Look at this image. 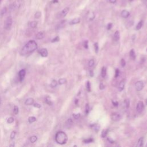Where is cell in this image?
I'll return each mask as SVG.
<instances>
[{
    "instance_id": "6da1fadb",
    "label": "cell",
    "mask_w": 147,
    "mask_h": 147,
    "mask_svg": "<svg viewBox=\"0 0 147 147\" xmlns=\"http://www.w3.org/2000/svg\"><path fill=\"white\" fill-rule=\"evenodd\" d=\"M37 48V42L34 40H30L22 48L21 53L22 55H28L33 52Z\"/></svg>"
},
{
    "instance_id": "7a4b0ae2",
    "label": "cell",
    "mask_w": 147,
    "mask_h": 147,
    "mask_svg": "<svg viewBox=\"0 0 147 147\" xmlns=\"http://www.w3.org/2000/svg\"><path fill=\"white\" fill-rule=\"evenodd\" d=\"M67 140L68 137L64 132L62 131H59L56 134L55 141L57 144L60 145L65 144L67 142Z\"/></svg>"
},
{
    "instance_id": "3957f363",
    "label": "cell",
    "mask_w": 147,
    "mask_h": 147,
    "mask_svg": "<svg viewBox=\"0 0 147 147\" xmlns=\"http://www.w3.org/2000/svg\"><path fill=\"white\" fill-rule=\"evenodd\" d=\"M13 20L10 16L7 17L4 22V28L6 30H9L12 25Z\"/></svg>"
},
{
    "instance_id": "277c9868",
    "label": "cell",
    "mask_w": 147,
    "mask_h": 147,
    "mask_svg": "<svg viewBox=\"0 0 147 147\" xmlns=\"http://www.w3.org/2000/svg\"><path fill=\"white\" fill-rule=\"evenodd\" d=\"M69 11V8L68 7H65L64 9H63L59 14V17L58 18H63V17H64L67 16V14L68 13Z\"/></svg>"
},
{
    "instance_id": "5b68a950",
    "label": "cell",
    "mask_w": 147,
    "mask_h": 147,
    "mask_svg": "<svg viewBox=\"0 0 147 147\" xmlns=\"http://www.w3.org/2000/svg\"><path fill=\"white\" fill-rule=\"evenodd\" d=\"M122 117V115L119 113H113L111 115V118L114 121H117L120 120Z\"/></svg>"
},
{
    "instance_id": "8992f818",
    "label": "cell",
    "mask_w": 147,
    "mask_h": 147,
    "mask_svg": "<svg viewBox=\"0 0 147 147\" xmlns=\"http://www.w3.org/2000/svg\"><path fill=\"white\" fill-rule=\"evenodd\" d=\"M144 82L142 80H139L137 81L136 84H135V87H136V89L137 91H141L143 87H144Z\"/></svg>"
},
{
    "instance_id": "52a82bcc",
    "label": "cell",
    "mask_w": 147,
    "mask_h": 147,
    "mask_svg": "<svg viewBox=\"0 0 147 147\" xmlns=\"http://www.w3.org/2000/svg\"><path fill=\"white\" fill-rule=\"evenodd\" d=\"M144 107V105L143 102L142 101H139L137 104L136 110L138 113H140L142 111Z\"/></svg>"
},
{
    "instance_id": "ba28073f",
    "label": "cell",
    "mask_w": 147,
    "mask_h": 147,
    "mask_svg": "<svg viewBox=\"0 0 147 147\" xmlns=\"http://www.w3.org/2000/svg\"><path fill=\"white\" fill-rule=\"evenodd\" d=\"M26 75V71L24 69H22L21 70H20L18 72V78L20 82H22L24 79V78L25 76Z\"/></svg>"
},
{
    "instance_id": "9c48e42d",
    "label": "cell",
    "mask_w": 147,
    "mask_h": 147,
    "mask_svg": "<svg viewBox=\"0 0 147 147\" xmlns=\"http://www.w3.org/2000/svg\"><path fill=\"white\" fill-rule=\"evenodd\" d=\"M38 53H40V55L42 56V57H47L48 55V51L46 48H42L40 50L38 51Z\"/></svg>"
},
{
    "instance_id": "30bf717a",
    "label": "cell",
    "mask_w": 147,
    "mask_h": 147,
    "mask_svg": "<svg viewBox=\"0 0 147 147\" xmlns=\"http://www.w3.org/2000/svg\"><path fill=\"white\" fill-rule=\"evenodd\" d=\"M125 82H126L125 79H123L119 83V86H118V90L119 91H122L124 89L125 85Z\"/></svg>"
},
{
    "instance_id": "8fae6325",
    "label": "cell",
    "mask_w": 147,
    "mask_h": 147,
    "mask_svg": "<svg viewBox=\"0 0 147 147\" xmlns=\"http://www.w3.org/2000/svg\"><path fill=\"white\" fill-rule=\"evenodd\" d=\"M22 0H15L13 3V7L14 8H19L22 5Z\"/></svg>"
},
{
    "instance_id": "7c38bea8",
    "label": "cell",
    "mask_w": 147,
    "mask_h": 147,
    "mask_svg": "<svg viewBox=\"0 0 147 147\" xmlns=\"http://www.w3.org/2000/svg\"><path fill=\"white\" fill-rule=\"evenodd\" d=\"M45 37V32H39L36 35V38L37 40H41Z\"/></svg>"
},
{
    "instance_id": "4fadbf2b",
    "label": "cell",
    "mask_w": 147,
    "mask_h": 147,
    "mask_svg": "<svg viewBox=\"0 0 147 147\" xmlns=\"http://www.w3.org/2000/svg\"><path fill=\"white\" fill-rule=\"evenodd\" d=\"M130 16V13L126 10H123L121 12V16L124 18H127L129 16Z\"/></svg>"
},
{
    "instance_id": "5bb4252c",
    "label": "cell",
    "mask_w": 147,
    "mask_h": 147,
    "mask_svg": "<svg viewBox=\"0 0 147 147\" xmlns=\"http://www.w3.org/2000/svg\"><path fill=\"white\" fill-rule=\"evenodd\" d=\"M34 103V99L32 98H28L25 101V104L26 105H32Z\"/></svg>"
},
{
    "instance_id": "9a60e30c",
    "label": "cell",
    "mask_w": 147,
    "mask_h": 147,
    "mask_svg": "<svg viewBox=\"0 0 147 147\" xmlns=\"http://www.w3.org/2000/svg\"><path fill=\"white\" fill-rule=\"evenodd\" d=\"M80 21V19L79 17L77 18H75L73 20H72L70 22H69V24L70 25H74V24H78L79 23Z\"/></svg>"
},
{
    "instance_id": "2e32d148",
    "label": "cell",
    "mask_w": 147,
    "mask_h": 147,
    "mask_svg": "<svg viewBox=\"0 0 147 147\" xmlns=\"http://www.w3.org/2000/svg\"><path fill=\"white\" fill-rule=\"evenodd\" d=\"M119 38H120L119 32L118 30H117V31H115V32L114 33V40L115 41H117L119 40Z\"/></svg>"
},
{
    "instance_id": "e0dca14e",
    "label": "cell",
    "mask_w": 147,
    "mask_h": 147,
    "mask_svg": "<svg viewBox=\"0 0 147 147\" xmlns=\"http://www.w3.org/2000/svg\"><path fill=\"white\" fill-rule=\"evenodd\" d=\"M72 124H73V121L72 119H70V118L68 119L65 122V126L68 128H69L72 125Z\"/></svg>"
},
{
    "instance_id": "ac0fdd59",
    "label": "cell",
    "mask_w": 147,
    "mask_h": 147,
    "mask_svg": "<svg viewBox=\"0 0 147 147\" xmlns=\"http://www.w3.org/2000/svg\"><path fill=\"white\" fill-rule=\"evenodd\" d=\"M29 25L30 28H35L37 27V21H32L30 22H29Z\"/></svg>"
},
{
    "instance_id": "d6986e66",
    "label": "cell",
    "mask_w": 147,
    "mask_h": 147,
    "mask_svg": "<svg viewBox=\"0 0 147 147\" xmlns=\"http://www.w3.org/2000/svg\"><path fill=\"white\" fill-rule=\"evenodd\" d=\"M143 140H144V138L143 137H141L138 141V142L136 145V146L137 147H141V146H143Z\"/></svg>"
},
{
    "instance_id": "ffe728a7",
    "label": "cell",
    "mask_w": 147,
    "mask_h": 147,
    "mask_svg": "<svg viewBox=\"0 0 147 147\" xmlns=\"http://www.w3.org/2000/svg\"><path fill=\"white\" fill-rule=\"evenodd\" d=\"M142 25H143V21L142 20H141V21H140L138 22V24H137V25H136V30H140L141 28V27L142 26Z\"/></svg>"
},
{
    "instance_id": "44dd1931",
    "label": "cell",
    "mask_w": 147,
    "mask_h": 147,
    "mask_svg": "<svg viewBox=\"0 0 147 147\" xmlns=\"http://www.w3.org/2000/svg\"><path fill=\"white\" fill-rule=\"evenodd\" d=\"M130 57L133 59V60H134L136 59V53H135V52L134 51L133 49H131L130 51Z\"/></svg>"
},
{
    "instance_id": "7402d4cb",
    "label": "cell",
    "mask_w": 147,
    "mask_h": 147,
    "mask_svg": "<svg viewBox=\"0 0 147 147\" xmlns=\"http://www.w3.org/2000/svg\"><path fill=\"white\" fill-rule=\"evenodd\" d=\"M106 75V67H103L102 68V70H101V76L103 78H105Z\"/></svg>"
},
{
    "instance_id": "603a6c76",
    "label": "cell",
    "mask_w": 147,
    "mask_h": 147,
    "mask_svg": "<svg viewBox=\"0 0 147 147\" xmlns=\"http://www.w3.org/2000/svg\"><path fill=\"white\" fill-rule=\"evenodd\" d=\"M45 103H46L47 105H49V106L52 105V100H51V98H50L49 96H48L46 97V98H45Z\"/></svg>"
},
{
    "instance_id": "cb8c5ba5",
    "label": "cell",
    "mask_w": 147,
    "mask_h": 147,
    "mask_svg": "<svg viewBox=\"0 0 147 147\" xmlns=\"http://www.w3.org/2000/svg\"><path fill=\"white\" fill-rule=\"evenodd\" d=\"M130 105V101L129 99H125L124 100V106L126 109H128Z\"/></svg>"
},
{
    "instance_id": "d4e9b609",
    "label": "cell",
    "mask_w": 147,
    "mask_h": 147,
    "mask_svg": "<svg viewBox=\"0 0 147 147\" xmlns=\"http://www.w3.org/2000/svg\"><path fill=\"white\" fill-rule=\"evenodd\" d=\"M108 131L109 130L108 129H105V130H103L102 131V133H101V137L102 138H105L106 137L107 133H108Z\"/></svg>"
},
{
    "instance_id": "484cf974",
    "label": "cell",
    "mask_w": 147,
    "mask_h": 147,
    "mask_svg": "<svg viewBox=\"0 0 147 147\" xmlns=\"http://www.w3.org/2000/svg\"><path fill=\"white\" fill-rule=\"evenodd\" d=\"M29 140H30V142L34 143V142H35L37 141V136H32V137H30Z\"/></svg>"
},
{
    "instance_id": "4316f807",
    "label": "cell",
    "mask_w": 147,
    "mask_h": 147,
    "mask_svg": "<svg viewBox=\"0 0 147 147\" xmlns=\"http://www.w3.org/2000/svg\"><path fill=\"white\" fill-rule=\"evenodd\" d=\"M58 83L59 84H65L67 83V80L65 79V78H61L58 81Z\"/></svg>"
},
{
    "instance_id": "83f0119b",
    "label": "cell",
    "mask_w": 147,
    "mask_h": 147,
    "mask_svg": "<svg viewBox=\"0 0 147 147\" xmlns=\"http://www.w3.org/2000/svg\"><path fill=\"white\" fill-rule=\"evenodd\" d=\"M57 82L56 80H53L51 83V86L52 87V88H55L57 86Z\"/></svg>"
},
{
    "instance_id": "f1b7e54d",
    "label": "cell",
    "mask_w": 147,
    "mask_h": 147,
    "mask_svg": "<svg viewBox=\"0 0 147 147\" xmlns=\"http://www.w3.org/2000/svg\"><path fill=\"white\" fill-rule=\"evenodd\" d=\"M36 121V118L34 117H30L28 118V121L29 123H33Z\"/></svg>"
},
{
    "instance_id": "f546056e",
    "label": "cell",
    "mask_w": 147,
    "mask_h": 147,
    "mask_svg": "<svg viewBox=\"0 0 147 147\" xmlns=\"http://www.w3.org/2000/svg\"><path fill=\"white\" fill-rule=\"evenodd\" d=\"M41 16V12L39 11H37V12L35 13V14H34V18L38 19V18H40Z\"/></svg>"
},
{
    "instance_id": "4dcf8cb0",
    "label": "cell",
    "mask_w": 147,
    "mask_h": 147,
    "mask_svg": "<svg viewBox=\"0 0 147 147\" xmlns=\"http://www.w3.org/2000/svg\"><path fill=\"white\" fill-rule=\"evenodd\" d=\"M86 87H87V90L88 92H90L91 91V84H90V82L89 81L87 82L86 83Z\"/></svg>"
},
{
    "instance_id": "1f68e13d",
    "label": "cell",
    "mask_w": 147,
    "mask_h": 147,
    "mask_svg": "<svg viewBox=\"0 0 147 147\" xmlns=\"http://www.w3.org/2000/svg\"><path fill=\"white\" fill-rule=\"evenodd\" d=\"M94 60L93 59L90 60L89 61H88V66H89L90 67H92V66L94 65Z\"/></svg>"
},
{
    "instance_id": "d6a6232c",
    "label": "cell",
    "mask_w": 147,
    "mask_h": 147,
    "mask_svg": "<svg viewBox=\"0 0 147 147\" xmlns=\"http://www.w3.org/2000/svg\"><path fill=\"white\" fill-rule=\"evenodd\" d=\"M90 111V106L88 105V103H87L86 105V106H85V113L87 114Z\"/></svg>"
},
{
    "instance_id": "836d02e7",
    "label": "cell",
    "mask_w": 147,
    "mask_h": 147,
    "mask_svg": "<svg viewBox=\"0 0 147 147\" xmlns=\"http://www.w3.org/2000/svg\"><path fill=\"white\" fill-rule=\"evenodd\" d=\"M73 117L75 119H78L80 118V113H78V114H72Z\"/></svg>"
},
{
    "instance_id": "e575fe53",
    "label": "cell",
    "mask_w": 147,
    "mask_h": 147,
    "mask_svg": "<svg viewBox=\"0 0 147 147\" xmlns=\"http://www.w3.org/2000/svg\"><path fill=\"white\" fill-rule=\"evenodd\" d=\"M14 121V119L13 117H9L7 119V122L8 123H12Z\"/></svg>"
},
{
    "instance_id": "d590c367",
    "label": "cell",
    "mask_w": 147,
    "mask_h": 147,
    "mask_svg": "<svg viewBox=\"0 0 147 147\" xmlns=\"http://www.w3.org/2000/svg\"><path fill=\"white\" fill-rule=\"evenodd\" d=\"M18 107L17 106H15L14 107V109H13V113L14 114H17L18 113Z\"/></svg>"
},
{
    "instance_id": "8d00e7d4",
    "label": "cell",
    "mask_w": 147,
    "mask_h": 147,
    "mask_svg": "<svg viewBox=\"0 0 147 147\" xmlns=\"http://www.w3.org/2000/svg\"><path fill=\"white\" fill-rule=\"evenodd\" d=\"M94 49H95V51L96 52V53L98 52V50H99V46H98V44L97 42H95L94 44Z\"/></svg>"
},
{
    "instance_id": "74e56055",
    "label": "cell",
    "mask_w": 147,
    "mask_h": 147,
    "mask_svg": "<svg viewBox=\"0 0 147 147\" xmlns=\"http://www.w3.org/2000/svg\"><path fill=\"white\" fill-rule=\"evenodd\" d=\"M93 129L95 131H98L99 130V126L97 124H95L93 126Z\"/></svg>"
},
{
    "instance_id": "f35d334b",
    "label": "cell",
    "mask_w": 147,
    "mask_h": 147,
    "mask_svg": "<svg viewBox=\"0 0 147 147\" xmlns=\"http://www.w3.org/2000/svg\"><path fill=\"white\" fill-rule=\"evenodd\" d=\"M59 40H60V38H59V36H56V37H55L54 38H53L52 40V42H57V41H59Z\"/></svg>"
},
{
    "instance_id": "ab89813d",
    "label": "cell",
    "mask_w": 147,
    "mask_h": 147,
    "mask_svg": "<svg viewBox=\"0 0 147 147\" xmlns=\"http://www.w3.org/2000/svg\"><path fill=\"white\" fill-rule=\"evenodd\" d=\"M16 133L15 131H13L11 133V134H10V138L11 139H13L14 138L15 136H16Z\"/></svg>"
},
{
    "instance_id": "60d3db41",
    "label": "cell",
    "mask_w": 147,
    "mask_h": 147,
    "mask_svg": "<svg viewBox=\"0 0 147 147\" xmlns=\"http://www.w3.org/2000/svg\"><path fill=\"white\" fill-rule=\"evenodd\" d=\"M121 66L122 67H125V65H126V62H125V60L123 59H122L121 60Z\"/></svg>"
},
{
    "instance_id": "b9f144b4",
    "label": "cell",
    "mask_w": 147,
    "mask_h": 147,
    "mask_svg": "<svg viewBox=\"0 0 147 147\" xmlns=\"http://www.w3.org/2000/svg\"><path fill=\"white\" fill-rule=\"evenodd\" d=\"M93 141V140L92 138H88V139H86L84 141V143H90V142H91Z\"/></svg>"
},
{
    "instance_id": "7bdbcfd3",
    "label": "cell",
    "mask_w": 147,
    "mask_h": 147,
    "mask_svg": "<svg viewBox=\"0 0 147 147\" xmlns=\"http://www.w3.org/2000/svg\"><path fill=\"white\" fill-rule=\"evenodd\" d=\"M119 71L118 69H115V78H117L119 76Z\"/></svg>"
},
{
    "instance_id": "ee69618b",
    "label": "cell",
    "mask_w": 147,
    "mask_h": 147,
    "mask_svg": "<svg viewBox=\"0 0 147 147\" xmlns=\"http://www.w3.org/2000/svg\"><path fill=\"white\" fill-rule=\"evenodd\" d=\"M112 25H113V24H112L111 23L108 24V25H107V29L108 30H110V29L111 28Z\"/></svg>"
},
{
    "instance_id": "f6af8a7d",
    "label": "cell",
    "mask_w": 147,
    "mask_h": 147,
    "mask_svg": "<svg viewBox=\"0 0 147 147\" xmlns=\"http://www.w3.org/2000/svg\"><path fill=\"white\" fill-rule=\"evenodd\" d=\"M84 47L86 49L88 48V41L86 40L84 41Z\"/></svg>"
},
{
    "instance_id": "bcb514c9",
    "label": "cell",
    "mask_w": 147,
    "mask_h": 147,
    "mask_svg": "<svg viewBox=\"0 0 147 147\" xmlns=\"http://www.w3.org/2000/svg\"><path fill=\"white\" fill-rule=\"evenodd\" d=\"M6 7H4V8H3V9L2 10L1 13L2 15H3V14H5V13H6Z\"/></svg>"
},
{
    "instance_id": "7dc6e473",
    "label": "cell",
    "mask_w": 147,
    "mask_h": 147,
    "mask_svg": "<svg viewBox=\"0 0 147 147\" xmlns=\"http://www.w3.org/2000/svg\"><path fill=\"white\" fill-rule=\"evenodd\" d=\"M33 106H34V107H37V108H40L41 107V105L40 104H38V103H34L33 105Z\"/></svg>"
},
{
    "instance_id": "c3c4849f",
    "label": "cell",
    "mask_w": 147,
    "mask_h": 147,
    "mask_svg": "<svg viewBox=\"0 0 147 147\" xmlns=\"http://www.w3.org/2000/svg\"><path fill=\"white\" fill-rule=\"evenodd\" d=\"M105 88V86H104V84H103V83H100V85H99V88L100 89V90H103V88Z\"/></svg>"
},
{
    "instance_id": "681fc988",
    "label": "cell",
    "mask_w": 147,
    "mask_h": 147,
    "mask_svg": "<svg viewBox=\"0 0 147 147\" xmlns=\"http://www.w3.org/2000/svg\"><path fill=\"white\" fill-rule=\"evenodd\" d=\"M112 103L113 104V105H114L115 107H117V106H118V102L112 101Z\"/></svg>"
},
{
    "instance_id": "f907efd6",
    "label": "cell",
    "mask_w": 147,
    "mask_h": 147,
    "mask_svg": "<svg viewBox=\"0 0 147 147\" xmlns=\"http://www.w3.org/2000/svg\"><path fill=\"white\" fill-rule=\"evenodd\" d=\"M109 1L112 3H115L117 2V0H109Z\"/></svg>"
},
{
    "instance_id": "816d5d0a",
    "label": "cell",
    "mask_w": 147,
    "mask_h": 147,
    "mask_svg": "<svg viewBox=\"0 0 147 147\" xmlns=\"http://www.w3.org/2000/svg\"><path fill=\"white\" fill-rule=\"evenodd\" d=\"M90 75L91 76H94V74H93V71H90Z\"/></svg>"
},
{
    "instance_id": "f5cc1de1",
    "label": "cell",
    "mask_w": 147,
    "mask_h": 147,
    "mask_svg": "<svg viewBox=\"0 0 147 147\" xmlns=\"http://www.w3.org/2000/svg\"><path fill=\"white\" fill-rule=\"evenodd\" d=\"M52 3H57L58 2V0H53L52 1Z\"/></svg>"
},
{
    "instance_id": "db71d44e",
    "label": "cell",
    "mask_w": 147,
    "mask_h": 147,
    "mask_svg": "<svg viewBox=\"0 0 147 147\" xmlns=\"http://www.w3.org/2000/svg\"><path fill=\"white\" fill-rule=\"evenodd\" d=\"M75 104H77V103H78V99L75 100Z\"/></svg>"
},
{
    "instance_id": "11a10c76",
    "label": "cell",
    "mask_w": 147,
    "mask_h": 147,
    "mask_svg": "<svg viewBox=\"0 0 147 147\" xmlns=\"http://www.w3.org/2000/svg\"><path fill=\"white\" fill-rule=\"evenodd\" d=\"M145 103H146V105H147V99H146V100H145Z\"/></svg>"
},
{
    "instance_id": "9f6ffc18",
    "label": "cell",
    "mask_w": 147,
    "mask_h": 147,
    "mask_svg": "<svg viewBox=\"0 0 147 147\" xmlns=\"http://www.w3.org/2000/svg\"><path fill=\"white\" fill-rule=\"evenodd\" d=\"M145 146H146V147H147V143H146V144L145 145Z\"/></svg>"
},
{
    "instance_id": "6f0895ef",
    "label": "cell",
    "mask_w": 147,
    "mask_h": 147,
    "mask_svg": "<svg viewBox=\"0 0 147 147\" xmlns=\"http://www.w3.org/2000/svg\"><path fill=\"white\" fill-rule=\"evenodd\" d=\"M1 1H2V0H0V3L1 2Z\"/></svg>"
},
{
    "instance_id": "680465c9",
    "label": "cell",
    "mask_w": 147,
    "mask_h": 147,
    "mask_svg": "<svg viewBox=\"0 0 147 147\" xmlns=\"http://www.w3.org/2000/svg\"><path fill=\"white\" fill-rule=\"evenodd\" d=\"M0 104H1V99H0Z\"/></svg>"
},
{
    "instance_id": "91938a15",
    "label": "cell",
    "mask_w": 147,
    "mask_h": 147,
    "mask_svg": "<svg viewBox=\"0 0 147 147\" xmlns=\"http://www.w3.org/2000/svg\"><path fill=\"white\" fill-rule=\"evenodd\" d=\"M146 52H147V48H146Z\"/></svg>"
}]
</instances>
